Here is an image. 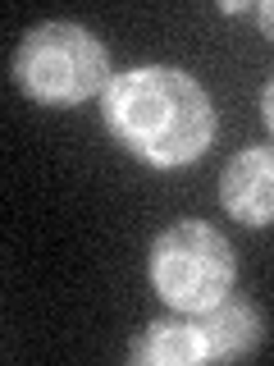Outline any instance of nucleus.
I'll return each instance as SVG.
<instances>
[{
	"label": "nucleus",
	"instance_id": "obj_1",
	"mask_svg": "<svg viewBox=\"0 0 274 366\" xmlns=\"http://www.w3.org/2000/svg\"><path fill=\"white\" fill-rule=\"evenodd\" d=\"M101 119L128 156L156 169L192 165L215 137V106L206 87L174 64H137L101 92Z\"/></svg>",
	"mask_w": 274,
	"mask_h": 366
},
{
	"label": "nucleus",
	"instance_id": "obj_2",
	"mask_svg": "<svg viewBox=\"0 0 274 366\" xmlns=\"http://www.w3.org/2000/svg\"><path fill=\"white\" fill-rule=\"evenodd\" d=\"M110 55L83 23H37L14 51V83L41 106H78L91 92H106Z\"/></svg>",
	"mask_w": 274,
	"mask_h": 366
},
{
	"label": "nucleus",
	"instance_id": "obj_3",
	"mask_svg": "<svg viewBox=\"0 0 274 366\" xmlns=\"http://www.w3.org/2000/svg\"><path fill=\"white\" fill-rule=\"evenodd\" d=\"M151 284L174 312L201 316L233 289V247L201 220L169 224L151 243Z\"/></svg>",
	"mask_w": 274,
	"mask_h": 366
},
{
	"label": "nucleus",
	"instance_id": "obj_4",
	"mask_svg": "<svg viewBox=\"0 0 274 366\" xmlns=\"http://www.w3.org/2000/svg\"><path fill=\"white\" fill-rule=\"evenodd\" d=\"M220 206L238 224H274V147H243L220 174Z\"/></svg>",
	"mask_w": 274,
	"mask_h": 366
},
{
	"label": "nucleus",
	"instance_id": "obj_5",
	"mask_svg": "<svg viewBox=\"0 0 274 366\" xmlns=\"http://www.w3.org/2000/svg\"><path fill=\"white\" fill-rule=\"evenodd\" d=\"M128 362H137V366H192V362H210V348H206V335H201L197 320L160 316L128 348Z\"/></svg>",
	"mask_w": 274,
	"mask_h": 366
},
{
	"label": "nucleus",
	"instance_id": "obj_6",
	"mask_svg": "<svg viewBox=\"0 0 274 366\" xmlns=\"http://www.w3.org/2000/svg\"><path fill=\"white\" fill-rule=\"evenodd\" d=\"M201 335H206V348H210L215 362H228V357H247V352H256L260 343V312L251 302H215L210 312L197 316Z\"/></svg>",
	"mask_w": 274,
	"mask_h": 366
},
{
	"label": "nucleus",
	"instance_id": "obj_7",
	"mask_svg": "<svg viewBox=\"0 0 274 366\" xmlns=\"http://www.w3.org/2000/svg\"><path fill=\"white\" fill-rule=\"evenodd\" d=\"M256 23H260V32L274 41V0H265V5H256Z\"/></svg>",
	"mask_w": 274,
	"mask_h": 366
},
{
	"label": "nucleus",
	"instance_id": "obj_8",
	"mask_svg": "<svg viewBox=\"0 0 274 366\" xmlns=\"http://www.w3.org/2000/svg\"><path fill=\"white\" fill-rule=\"evenodd\" d=\"M260 114H265V124H270V133H274V78L265 83V92H260Z\"/></svg>",
	"mask_w": 274,
	"mask_h": 366
}]
</instances>
